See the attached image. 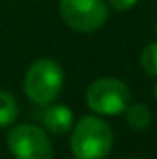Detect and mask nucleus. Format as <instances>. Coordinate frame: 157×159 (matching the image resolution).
I'll use <instances>...</instances> for the list:
<instances>
[{"label":"nucleus","mask_w":157,"mask_h":159,"mask_svg":"<svg viewBox=\"0 0 157 159\" xmlns=\"http://www.w3.org/2000/svg\"><path fill=\"white\" fill-rule=\"evenodd\" d=\"M85 102L98 115L117 117L124 113L126 107L131 104V93L122 80L100 78L89 85Z\"/></svg>","instance_id":"nucleus-3"},{"label":"nucleus","mask_w":157,"mask_h":159,"mask_svg":"<svg viewBox=\"0 0 157 159\" xmlns=\"http://www.w3.org/2000/svg\"><path fill=\"white\" fill-rule=\"evenodd\" d=\"M72 120L74 115L72 111L63 106V104H56V106H48L43 113V124L48 131H52L54 135H63L72 128Z\"/></svg>","instance_id":"nucleus-6"},{"label":"nucleus","mask_w":157,"mask_h":159,"mask_svg":"<svg viewBox=\"0 0 157 159\" xmlns=\"http://www.w3.org/2000/svg\"><path fill=\"white\" fill-rule=\"evenodd\" d=\"M63 20L76 32L92 34L107 20V6L104 0H59Z\"/></svg>","instance_id":"nucleus-4"},{"label":"nucleus","mask_w":157,"mask_h":159,"mask_svg":"<svg viewBox=\"0 0 157 159\" xmlns=\"http://www.w3.org/2000/svg\"><path fill=\"white\" fill-rule=\"evenodd\" d=\"M19 115V106L9 91H0V128L11 126Z\"/></svg>","instance_id":"nucleus-8"},{"label":"nucleus","mask_w":157,"mask_h":159,"mask_svg":"<svg viewBox=\"0 0 157 159\" xmlns=\"http://www.w3.org/2000/svg\"><path fill=\"white\" fill-rule=\"evenodd\" d=\"M7 146L15 159H52L54 150L46 133L39 126L20 124L7 133Z\"/></svg>","instance_id":"nucleus-5"},{"label":"nucleus","mask_w":157,"mask_h":159,"mask_svg":"<svg viewBox=\"0 0 157 159\" xmlns=\"http://www.w3.org/2000/svg\"><path fill=\"white\" fill-rule=\"evenodd\" d=\"M154 94H155V100H157V83H155V89H154Z\"/></svg>","instance_id":"nucleus-11"},{"label":"nucleus","mask_w":157,"mask_h":159,"mask_svg":"<svg viewBox=\"0 0 157 159\" xmlns=\"http://www.w3.org/2000/svg\"><path fill=\"white\" fill-rule=\"evenodd\" d=\"M141 67L146 74L157 76V43H150L144 46L141 54Z\"/></svg>","instance_id":"nucleus-9"},{"label":"nucleus","mask_w":157,"mask_h":159,"mask_svg":"<svg viewBox=\"0 0 157 159\" xmlns=\"http://www.w3.org/2000/svg\"><path fill=\"white\" fill-rule=\"evenodd\" d=\"M63 89V69L54 59H37L24 76V91L26 96L37 104L48 106L52 104Z\"/></svg>","instance_id":"nucleus-2"},{"label":"nucleus","mask_w":157,"mask_h":159,"mask_svg":"<svg viewBox=\"0 0 157 159\" xmlns=\"http://www.w3.org/2000/svg\"><path fill=\"white\" fill-rule=\"evenodd\" d=\"M113 148V131L98 117L87 115L78 120L70 137L76 159H104Z\"/></svg>","instance_id":"nucleus-1"},{"label":"nucleus","mask_w":157,"mask_h":159,"mask_svg":"<svg viewBox=\"0 0 157 159\" xmlns=\"http://www.w3.org/2000/svg\"><path fill=\"white\" fill-rule=\"evenodd\" d=\"M109 2V6L113 7V9H117V11H128V9H131L139 0H107Z\"/></svg>","instance_id":"nucleus-10"},{"label":"nucleus","mask_w":157,"mask_h":159,"mask_svg":"<svg viewBox=\"0 0 157 159\" xmlns=\"http://www.w3.org/2000/svg\"><path fill=\"white\" fill-rule=\"evenodd\" d=\"M126 122L129 128L133 129H146L152 122V111L146 104L139 102V104H129L126 107Z\"/></svg>","instance_id":"nucleus-7"}]
</instances>
